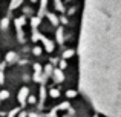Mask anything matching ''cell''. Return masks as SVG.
Wrapping results in <instances>:
<instances>
[{
	"instance_id": "1",
	"label": "cell",
	"mask_w": 121,
	"mask_h": 117,
	"mask_svg": "<svg viewBox=\"0 0 121 117\" xmlns=\"http://www.w3.org/2000/svg\"><path fill=\"white\" fill-rule=\"evenodd\" d=\"M28 96H29V88H26V86H23L20 91H18V96H17V100L22 103V105H25L26 103V99H28Z\"/></svg>"
},
{
	"instance_id": "2",
	"label": "cell",
	"mask_w": 121,
	"mask_h": 117,
	"mask_svg": "<svg viewBox=\"0 0 121 117\" xmlns=\"http://www.w3.org/2000/svg\"><path fill=\"white\" fill-rule=\"evenodd\" d=\"M39 40H41V42H43V45H44V49H46L48 52H52V51H54V43L51 42L49 39H46L44 36H41V34H40Z\"/></svg>"
},
{
	"instance_id": "3",
	"label": "cell",
	"mask_w": 121,
	"mask_h": 117,
	"mask_svg": "<svg viewBox=\"0 0 121 117\" xmlns=\"http://www.w3.org/2000/svg\"><path fill=\"white\" fill-rule=\"evenodd\" d=\"M52 74H54L55 82H63L65 80V75H63V72L60 71V69H52Z\"/></svg>"
},
{
	"instance_id": "4",
	"label": "cell",
	"mask_w": 121,
	"mask_h": 117,
	"mask_svg": "<svg viewBox=\"0 0 121 117\" xmlns=\"http://www.w3.org/2000/svg\"><path fill=\"white\" fill-rule=\"evenodd\" d=\"M23 3V0H11V5H9V11H14V9H17L18 6Z\"/></svg>"
},
{
	"instance_id": "5",
	"label": "cell",
	"mask_w": 121,
	"mask_h": 117,
	"mask_svg": "<svg viewBox=\"0 0 121 117\" xmlns=\"http://www.w3.org/2000/svg\"><path fill=\"white\" fill-rule=\"evenodd\" d=\"M46 5H48V0H41V3H40V11H39V17H41V15L44 14V9H46Z\"/></svg>"
},
{
	"instance_id": "6",
	"label": "cell",
	"mask_w": 121,
	"mask_h": 117,
	"mask_svg": "<svg viewBox=\"0 0 121 117\" xmlns=\"http://www.w3.org/2000/svg\"><path fill=\"white\" fill-rule=\"evenodd\" d=\"M48 19H49V20H51V23H52V25H58V19H57V15H54V14H51V12H48Z\"/></svg>"
},
{
	"instance_id": "7",
	"label": "cell",
	"mask_w": 121,
	"mask_h": 117,
	"mask_svg": "<svg viewBox=\"0 0 121 117\" xmlns=\"http://www.w3.org/2000/svg\"><path fill=\"white\" fill-rule=\"evenodd\" d=\"M15 60H17V54H15V52H8V54H6V62H15Z\"/></svg>"
},
{
	"instance_id": "8",
	"label": "cell",
	"mask_w": 121,
	"mask_h": 117,
	"mask_svg": "<svg viewBox=\"0 0 121 117\" xmlns=\"http://www.w3.org/2000/svg\"><path fill=\"white\" fill-rule=\"evenodd\" d=\"M31 25H32L34 29H37V26L40 25V17H32L31 19Z\"/></svg>"
},
{
	"instance_id": "9",
	"label": "cell",
	"mask_w": 121,
	"mask_h": 117,
	"mask_svg": "<svg viewBox=\"0 0 121 117\" xmlns=\"http://www.w3.org/2000/svg\"><path fill=\"white\" fill-rule=\"evenodd\" d=\"M55 2V8L58 9L60 12H65V6H63V3H61V0H54Z\"/></svg>"
},
{
	"instance_id": "10",
	"label": "cell",
	"mask_w": 121,
	"mask_h": 117,
	"mask_svg": "<svg viewBox=\"0 0 121 117\" xmlns=\"http://www.w3.org/2000/svg\"><path fill=\"white\" fill-rule=\"evenodd\" d=\"M57 42H58V43L65 42V40H63V28H60V29L57 31Z\"/></svg>"
},
{
	"instance_id": "11",
	"label": "cell",
	"mask_w": 121,
	"mask_h": 117,
	"mask_svg": "<svg viewBox=\"0 0 121 117\" xmlns=\"http://www.w3.org/2000/svg\"><path fill=\"white\" fill-rule=\"evenodd\" d=\"M25 22H26V20H25V17L17 19V20H15V26H17V28H22V26L25 25Z\"/></svg>"
},
{
	"instance_id": "12",
	"label": "cell",
	"mask_w": 121,
	"mask_h": 117,
	"mask_svg": "<svg viewBox=\"0 0 121 117\" xmlns=\"http://www.w3.org/2000/svg\"><path fill=\"white\" fill-rule=\"evenodd\" d=\"M52 66H51V65H46V66H44V74H46V77H49V75L51 74H52Z\"/></svg>"
},
{
	"instance_id": "13",
	"label": "cell",
	"mask_w": 121,
	"mask_h": 117,
	"mask_svg": "<svg viewBox=\"0 0 121 117\" xmlns=\"http://www.w3.org/2000/svg\"><path fill=\"white\" fill-rule=\"evenodd\" d=\"M72 56H74V51H72V49H66V51L63 52V57L65 59H69V57H72Z\"/></svg>"
},
{
	"instance_id": "14",
	"label": "cell",
	"mask_w": 121,
	"mask_h": 117,
	"mask_svg": "<svg viewBox=\"0 0 121 117\" xmlns=\"http://www.w3.org/2000/svg\"><path fill=\"white\" fill-rule=\"evenodd\" d=\"M17 36H18V42H22L23 43V33H22V28H17Z\"/></svg>"
},
{
	"instance_id": "15",
	"label": "cell",
	"mask_w": 121,
	"mask_h": 117,
	"mask_svg": "<svg viewBox=\"0 0 121 117\" xmlns=\"http://www.w3.org/2000/svg\"><path fill=\"white\" fill-rule=\"evenodd\" d=\"M8 97H9L8 91H2V93H0V100H5V99H8Z\"/></svg>"
},
{
	"instance_id": "16",
	"label": "cell",
	"mask_w": 121,
	"mask_h": 117,
	"mask_svg": "<svg viewBox=\"0 0 121 117\" xmlns=\"http://www.w3.org/2000/svg\"><path fill=\"white\" fill-rule=\"evenodd\" d=\"M8 25H9V19H3V20H2V28H3V29H6Z\"/></svg>"
},
{
	"instance_id": "17",
	"label": "cell",
	"mask_w": 121,
	"mask_h": 117,
	"mask_svg": "<svg viewBox=\"0 0 121 117\" xmlns=\"http://www.w3.org/2000/svg\"><path fill=\"white\" fill-rule=\"evenodd\" d=\"M51 96H52V97H58L60 96V91L54 88V89H51Z\"/></svg>"
},
{
	"instance_id": "18",
	"label": "cell",
	"mask_w": 121,
	"mask_h": 117,
	"mask_svg": "<svg viewBox=\"0 0 121 117\" xmlns=\"http://www.w3.org/2000/svg\"><path fill=\"white\" fill-rule=\"evenodd\" d=\"M32 52H34L35 56H40V54H41V48H40V46H35V48L32 49Z\"/></svg>"
},
{
	"instance_id": "19",
	"label": "cell",
	"mask_w": 121,
	"mask_h": 117,
	"mask_svg": "<svg viewBox=\"0 0 121 117\" xmlns=\"http://www.w3.org/2000/svg\"><path fill=\"white\" fill-rule=\"evenodd\" d=\"M34 80H35V82H41V72H35V74H34Z\"/></svg>"
},
{
	"instance_id": "20",
	"label": "cell",
	"mask_w": 121,
	"mask_h": 117,
	"mask_svg": "<svg viewBox=\"0 0 121 117\" xmlns=\"http://www.w3.org/2000/svg\"><path fill=\"white\" fill-rule=\"evenodd\" d=\"M66 96L71 99V97H75V96H77V93H75V91H72V89H69L68 93H66Z\"/></svg>"
},
{
	"instance_id": "21",
	"label": "cell",
	"mask_w": 121,
	"mask_h": 117,
	"mask_svg": "<svg viewBox=\"0 0 121 117\" xmlns=\"http://www.w3.org/2000/svg\"><path fill=\"white\" fill-rule=\"evenodd\" d=\"M44 96H46V89H44V86H41V89H40V97H41V100H44Z\"/></svg>"
},
{
	"instance_id": "22",
	"label": "cell",
	"mask_w": 121,
	"mask_h": 117,
	"mask_svg": "<svg viewBox=\"0 0 121 117\" xmlns=\"http://www.w3.org/2000/svg\"><path fill=\"white\" fill-rule=\"evenodd\" d=\"M34 71H35V72H41V66L39 65V63H35V65H34Z\"/></svg>"
},
{
	"instance_id": "23",
	"label": "cell",
	"mask_w": 121,
	"mask_h": 117,
	"mask_svg": "<svg viewBox=\"0 0 121 117\" xmlns=\"http://www.w3.org/2000/svg\"><path fill=\"white\" fill-rule=\"evenodd\" d=\"M69 108V103L68 102H65V103H61V105H60V109H68Z\"/></svg>"
},
{
	"instance_id": "24",
	"label": "cell",
	"mask_w": 121,
	"mask_h": 117,
	"mask_svg": "<svg viewBox=\"0 0 121 117\" xmlns=\"http://www.w3.org/2000/svg\"><path fill=\"white\" fill-rule=\"evenodd\" d=\"M17 112H18V109H12V111L8 114V117H15V114H17Z\"/></svg>"
},
{
	"instance_id": "25",
	"label": "cell",
	"mask_w": 121,
	"mask_h": 117,
	"mask_svg": "<svg viewBox=\"0 0 121 117\" xmlns=\"http://www.w3.org/2000/svg\"><path fill=\"white\" fill-rule=\"evenodd\" d=\"M28 102H29V103H35V97H32V96H28Z\"/></svg>"
},
{
	"instance_id": "26",
	"label": "cell",
	"mask_w": 121,
	"mask_h": 117,
	"mask_svg": "<svg viewBox=\"0 0 121 117\" xmlns=\"http://www.w3.org/2000/svg\"><path fill=\"white\" fill-rule=\"evenodd\" d=\"M66 65H68V63H66V60H61V62H60V68H66Z\"/></svg>"
},
{
	"instance_id": "27",
	"label": "cell",
	"mask_w": 121,
	"mask_h": 117,
	"mask_svg": "<svg viewBox=\"0 0 121 117\" xmlns=\"http://www.w3.org/2000/svg\"><path fill=\"white\" fill-rule=\"evenodd\" d=\"M3 82H5V77H3V72H2V71H0V85H2V83H3Z\"/></svg>"
},
{
	"instance_id": "28",
	"label": "cell",
	"mask_w": 121,
	"mask_h": 117,
	"mask_svg": "<svg viewBox=\"0 0 121 117\" xmlns=\"http://www.w3.org/2000/svg\"><path fill=\"white\" fill-rule=\"evenodd\" d=\"M49 117H55V112L52 111V112H51V114H49Z\"/></svg>"
},
{
	"instance_id": "29",
	"label": "cell",
	"mask_w": 121,
	"mask_h": 117,
	"mask_svg": "<svg viewBox=\"0 0 121 117\" xmlns=\"http://www.w3.org/2000/svg\"><path fill=\"white\" fill-rule=\"evenodd\" d=\"M18 117H26V114H25V112H20V116Z\"/></svg>"
},
{
	"instance_id": "30",
	"label": "cell",
	"mask_w": 121,
	"mask_h": 117,
	"mask_svg": "<svg viewBox=\"0 0 121 117\" xmlns=\"http://www.w3.org/2000/svg\"><path fill=\"white\" fill-rule=\"evenodd\" d=\"M31 2H37V0H31Z\"/></svg>"
}]
</instances>
